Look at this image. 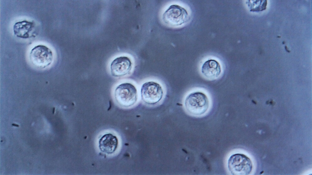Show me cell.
<instances>
[{
  "mask_svg": "<svg viewBox=\"0 0 312 175\" xmlns=\"http://www.w3.org/2000/svg\"><path fill=\"white\" fill-rule=\"evenodd\" d=\"M184 106L186 111L195 116H200L205 114L208 110L209 102L207 95L204 92L196 91L189 94L184 101Z\"/></svg>",
  "mask_w": 312,
  "mask_h": 175,
  "instance_id": "6da1fadb",
  "label": "cell"
},
{
  "mask_svg": "<svg viewBox=\"0 0 312 175\" xmlns=\"http://www.w3.org/2000/svg\"><path fill=\"white\" fill-rule=\"evenodd\" d=\"M114 95L117 103L124 107H129L134 105L138 99L136 88L130 82L122 83L118 85L115 89Z\"/></svg>",
  "mask_w": 312,
  "mask_h": 175,
  "instance_id": "7a4b0ae2",
  "label": "cell"
},
{
  "mask_svg": "<svg viewBox=\"0 0 312 175\" xmlns=\"http://www.w3.org/2000/svg\"><path fill=\"white\" fill-rule=\"evenodd\" d=\"M227 167L229 171L233 175H249L253 168L251 159L241 153L232 154L228 160Z\"/></svg>",
  "mask_w": 312,
  "mask_h": 175,
  "instance_id": "3957f363",
  "label": "cell"
},
{
  "mask_svg": "<svg viewBox=\"0 0 312 175\" xmlns=\"http://www.w3.org/2000/svg\"><path fill=\"white\" fill-rule=\"evenodd\" d=\"M163 89L158 83L153 81H147L141 85L140 95L141 100L146 104H156L162 99Z\"/></svg>",
  "mask_w": 312,
  "mask_h": 175,
  "instance_id": "277c9868",
  "label": "cell"
},
{
  "mask_svg": "<svg viewBox=\"0 0 312 175\" xmlns=\"http://www.w3.org/2000/svg\"><path fill=\"white\" fill-rule=\"evenodd\" d=\"M188 18L187 10L183 7L176 4L170 5L162 15L164 22L172 26H178L184 24L188 21Z\"/></svg>",
  "mask_w": 312,
  "mask_h": 175,
  "instance_id": "5b68a950",
  "label": "cell"
},
{
  "mask_svg": "<svg viewBox=\"0 0 312 175\" xmlns=\"http://www.w3.org/2000/svg\"><path fill=\"white\" fill-rule=\"evenodd\" d=\"M53 54L51 50L43 44H39L34 47L29 54V59L35 66L45 68L52 63Z\"/></svg>",
  "mask_w": 312,
  "mask_h": 175,
  "instance_id": "8992f818",
  "label": "cell"
},
{
  "mask_svg": "<svg viewBox=\"0 0 312 175\" xmlns=\"http://www.w3.org/2000/svg\"><path fill=\"white\" fill-rule=\"evenodd\" d=\"M132 63L130 59L126 56H121L115 58L110 65L112 75L118 77L125 76L131 71Z\"/></svg>",
  "mask_w": 312,
  "mask_h": 175,
  "instance_id": "52a82bcc",
  "label": "cell"
},
{
  "mask_svg": "<svg viewBox=\"0 0 312 175\" xmlns=\"http://www.w3.org/2000/svg\"><path fill=\"white\" fill-rule=\"evenodd\" d=\"M36 24L33 21L26 20L16 22L13 25L14 34L17 37L26 39L36 37Z\"/></svg>",
  "mask_w": 312,
  "mask_h": 175,
  "instance_id": "ba28073f",
  "label": "cell"
},
{
  "mask_svg": "<svg viewBox=\"0 0 312 175\" xmlns=\"http://www.w3.org/2000/svg\"><path fill=\"white\" fill-rule=\"evenodd\" d=\"M119 144L118 139L116 136L111 133L102 136L98 141L100 150L107 154H112L116 150Z\"/></svg>",
  "mask_w": 312,
  "mask_h": 175,
  "instance_id": "9c48e42d",
  "label": "cell"
},
{
  "mask_svg": "<svg viewBox=\"0 0 312 175\" xmlns=\"http://www.w3.org/2000/svg\"><path fill=\"white\" fill-rule=\"evenodd\" d=\"M202 73L206 78L211 79H216L220 75L221 69L220 64L217 60L210 59L205 61L201 68Z\"/></svg>",
  "mask_w": 312,
  "mask_h": 175,
  "instance_id": "30bf717a",
  "label": "cell"
}]
</instances>
